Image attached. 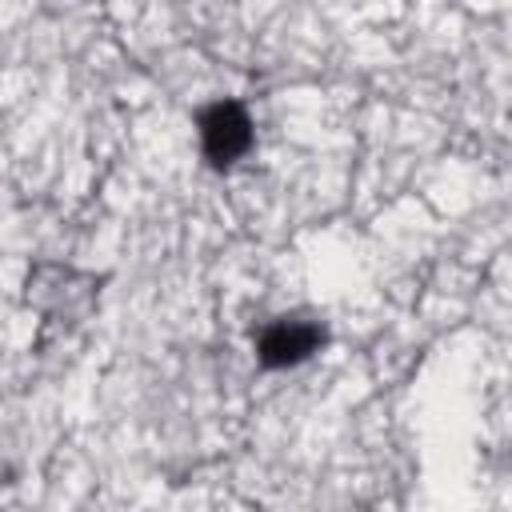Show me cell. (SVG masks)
<instances>
[{"mask_svg":"<svg viewBox=\"0 0 512 512\" xmlns=\"http://www.w3.org/2000/svg\"><path fill=\"white\" fill-rule=\"evenodd\" d=\"M200 148L216 168H228L252 148V120L244 104L236 100H216L212 108L200 112Z\"/></svg>","mask_w":512,"mask_h":512,"instance_id":"cell-1","label":"cell"},{"mask_svg":"<svg viewBox=\"0 0 512 512\" xmlns=\"http://www.w3.org/2000/svg\"><path fill=\"white\" fill-rule=\"evenodd\" d=\"M320 344H324V324L300 320V316H280L260 328L256 356L264 368H288V364H300L312 352H320Z\"/></svg>","mask_w":512,"mask_h":512,"instance_id":"cell-2","label":"cell"}]
</instances>
